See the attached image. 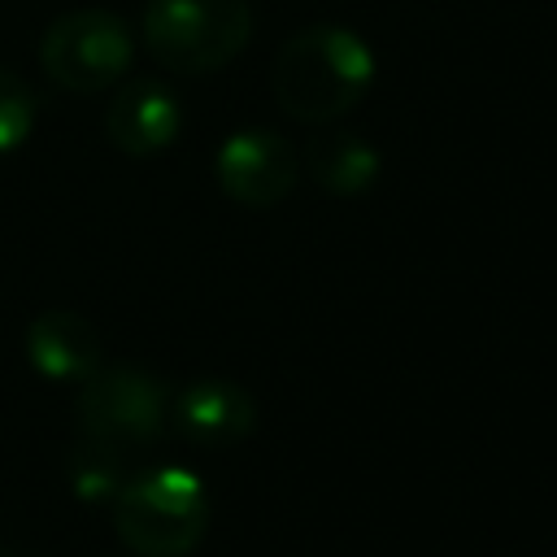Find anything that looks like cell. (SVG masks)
Instances as JSON below:
<instances>
[{
  "label": "cell",
  "mask_w": 557,
  "mask_h": 557,
  "mask_svg": "<svg viewBox=\"0 0 557 557\" xmlns=\"http://www.w3.org/2000/svg\"><path fill=\"white\" fill-rule=\"evenodd\" d=\"M178 126H183L178 96L157 78L126 83L104 109V135L126 157H157L161 148L174 144Z\"/></svg>",
  "instance_id": "7"
},
{
  "label": "cell",
  "mask_w": 557,
  "mask_h": 557,
  "mask_svg": "<svg viewBox=\"0 0 557 557\" xmlns=\"http://www.w3.org/2000/svg\"><path fill=\"white\" fill-rule=\"evenodd\" d=\"M117 540L135 557H187L209 531V496L200 474L157 466L122 483L113 496Z\"/></svg>",
  "instance_id": "2"
},
{
  "label": "cell",
  "mask_w": 557,
  "mask_h": 557,
  "mask_svg": "<svg viewBox=\"0 0 557 557\" xmlns=\"http://www.w3.org/2000/svg\"><path fill=\"white\" fill-rule=\"evenodd\" d=\"M174 426L196 444H231L252 431L257 405L252 396L231 379H196L174 392L170 400Z\"/></svg>",
  "instance_id": "8"
},
{
  "label": "cell",
  "mask_w": 557,
  "mask_h": 557,
  "mask_svg": "<svg viewBox=\"0 0 557 557\" xmlns=\"http://www.w3.org/2000/svg\"><path fill=\"white\" fill-rule=\"evenodd\" d=\"M170 392L139 366H96L78 392V426L117 448L152 444L165 431Z\"/></svg>",
  "instance_id": "5"
},
{
  "label": "cell",
  "mask_w": 557,
  "mask_h": 557,
  "mask_svg": "<svg viewBox=\"0 0 557 557\" xmlns=\"http://www.w3.org/2000/svg\"><path fill=\"white\" fill-rule=\"evenodd\" d=\"M370 83H374L370 44L357 30L335 26V22L296 30L278 48L274 70H270L278 109L309 126H326L344 117L352 104H361Z\"/></svg>",
  "instance_id": "1"
},
{
  "label": "cell",
  "mask_w": 557,
  "mask_h": 557,
  "mask_svg": "<svg viewBox=\"0 0 557 557\" xmlns=\"http://www.w3.org/2000/svg\"><path fill=\"white\" fill-rule=\"evenodd\" d=\"M135 39L126 22L109 9H70L48 22L39 39L44 74L65 91H104L131 65Z\"/></svg>",
  "instance_id": "4"
},
{
  "label": "cell",
  "mask_w": 557,
  "mask_h": 557,
  "mask_svg": "<svg viewBox=\"0 0 557 557\" xmlns=\"http://www.w3.org/2000/svg\"><path fill=\"white\" fill-rule=\"evenodd\" d=\"M65 479L78 500H113L126 483V448L96 435H78L65 457Z\"/></svg>",
  "instance_id": "11"
},
{
  "label": "cell",
  "mask_w": 557,
  "mask_h": 557,
  "mask_svg": "<svg viewBox=\"0 0 557 557\" xmlns=\"http://www.w3.org/2000/svg\"><path fill=\"white\" fill-rule=\"evenodd\" d=\"M305 165L322 191L361 196L379 178V148L357 131H318L305 144Z\"/></svg>",
  "instance_id": "10"
},
{
  "label": "cell",
  "mask_w": 557,
  "mask_h": 557,
  "mask_svg": "<svg viewBox=\"0 0 557 557\" xmlns=\"http://www.w3.org/2000/svg\"><path fill=\"white\" fill-rule=\"evenodd\" d=\"M0 557H17V553H13V548H4V544H0Z\"/></svg>",
  "instance_id": "13"
},
{
  "label": "cell",
  "mask_w": 557,
  "mask_h": 557,
  "mask_svg": "<svg viewBox=\"0 0 557 557\" xmlns=\"http://www.w3.org/2000/svg\"><path fill=\"white\" fill-rule=\"evenodd\" d=\"M213 174H218V187L235 205L270 209L296 187L300 165H296V148L278 131L248 126V131H235L222 139Z\"/></svg>",
  "instance_id": "6"
},
{
  "label": "cell",
  "mask_w": 557,
  "mask_h": 557,
  "mask_svg": "<svg viewBox=\"0 0 557 557\" xmlns=\"http://www.w3.org/2000/svg\"><path fill=\"white\" fill-rule=\"evenodd\" d=\"M26 357L52 383H83L100 366V335L74 309H44L26 326Z\"/></svg>",
  "instance_id": "9"
},
{
  "label": "cell",
  "mask_w": 557,
  "mask_h": 557,
  "mask_svg": "<svg viewBox=\"0 0 557 557\" xmlns=\"http://www.w3.org/2000/svg\"><path fill=\"white\" fill-rule=\"evenodd\" d=\"M35 117H39V100L30 83L0 65V157L26 144V135L35 131Z\"/></svg>",
  "instance_id": "12"
},
{
  "label": "cell",
  "mask_w": 557,
  "mask_h": 557,
  "mask_svg": "<svg viewBox=\"0 0 557 557\" xmlns=\"http://www.w3.org/2000/svg\"><path fill=\"white\" fill-rule=\"evenodd\" d=\"M252 35L248 0H148L144 44L174 74H213Z\"/></svg>",
  "instance_id": "3"
}]
</instances>
